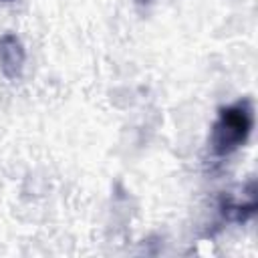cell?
Instances as JSON below:
<instances>
[{
    "mask_svg": "<svg viewBox=\"0 0 258 258\" xmlns=\"http://www.w3.org/2000/svg\"><path fill=\"white\" fill-rule=\"evenodd\" d=\"M26 62V50L22 40L14 32H4L0 36V71L6 79L16 81L22 77Z\"/></svg>",
    "mask_w": 258,
    "mask_h": 258,
    "instance_id": "cell-2",
    "label": "cell"
},
{
    "mask_svg": "<svg viewBox=\"0 0 258 258\" xmlns=\"http://www.w3.org/2000/svg\"><path fill=\"white\" fill-rule=\"evenodd\" d=\"M254 127V105L252 99L244 97L218 111V117L210 131V149L218 157L232 155L240 149Z\"/></svg>",
    "mask_w": 258,
    "mask_h": 258,
    "instance_id": "cell-1",
    "label": "cell"
},
{
    "mask_svg": "<svg viewBox=\"0 0 258 258\" xmlns=\"http://www.w3.org/2000/svg\"><path fill=\"white\" fill-rule=\"evenodd\" d=\"M0 2H14V0H0Z\"/></svg>",
    "mask_w": 258,
    "mask_h": 258,
    "instance_id": "cell-3",
    "label": "cell"
}]
</instances>
